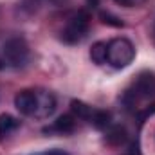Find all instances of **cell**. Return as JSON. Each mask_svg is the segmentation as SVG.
<instances>
[{
    "instance_id": "cell-1",
    "label": "cell",
    "mask_w": 155,
    "mask_h": 155,
    "mask_svg": "<svg viewBox=\"0 0 155 155\" xmlns=\"http://www.w3.org/2000/svg\"><path fill=\"white\" fill-rule=\"evenodd\" d=\"M123 108L134 116L139 124L155 114V74L143 71L130 81V85L121 94Z\"/></svg>"
},
{
    "instance_id": "cell-2",
    "label": "cell",
    "mask_w": 155,
    "mask_h": 155,
    "mask_svg": "<svg viewBox=\"0 0 155 155\" xmlns=\"http://www.w3.org/2000/svg\"><path fill=\"white\" fill-rule=\"evenodd\" d=\"M15 107L16 110L25 117L43 121L54 114L56 110V96L41 87L24 88L15 96Z\"/></svg>"
},
{
    "instance_id": "cell-3",
    "label": "cell",
    "mask_w": 155,
    "mask_h": 155,
    "mask_svg": "<svg viewBox=\"0 0 155 155\" xmlns=\"http://www.w3.org/2000/svg\"><path fill=\"white\" fill-rule=\"evenodd\" d=\"M88 31H90V15L85 9H78L65 16V22L61 24L58 36L63 43L74 45L87 38Z\"/></svg>"
},
{
    "instance_id": "cell-4",
    "label": "cell",
    "mask_w": 155,
    "mask_h": 155,
    "mask_svg": "<svg viewBox=\"0 0 155 155\" xmlns=\"http://www.w3.org/2000/svg\"><path fill=\"white\" fill-rule=\"evenodd\" d=\"M135 58V47L128 38L117 36L107 41V65L114 69L128 67Z\"/></svg>"
},
{
    "instance_id": "cell-5",
    "label": "cell",
    "mask_w": 155,
    "mask_h": 155,
    "mask_svg": "<svg viewBox=\"0 0 155 155\" xmlns=\"http://www.w3.org/2000/svg\"><path fill=\"white\" fill-rule=\"evenodd\" d=\"M71 112L79 119V121H85L88 124H92L96 130H107L110 124H112V116L110 112L107 110H101V108H94L83 101H78L74 99L71 103Z\"/></svg>"
},
{
    "instance_id": "cell-6",
    "label": "cell",
    "mask_w": 155,
    "mask_h": 155,
    "mask_svg": "<svg viewBox=\"0 0 155 155\" xmlns=\"http://www.w3.org/2000/svg\"><path fill=\"white\" fill-rule=\"evenodd\" d=\"M2 58H4L7 67H15V69L25 67L29 63V60H31V49H29L25 38H22V36L9 38L4 43Z\"/></svg>"
},
{
    "instance_id": "cell-7",
    "label": "cell",
    "mask_w": 155,
    "mask_h": 155,
    "mask_svg": "<svg viewBox=\"0 0 155 155\" xmlns=\"http://www.w3.org/2000/svg\"><path fill=\"white\" fill-rule=\"evenodd\" d=\"M78 119L72 112L71 114H63V116H60L52 124H49V126H45L43 128V134H49V135H52V134H56V135H71V134H74L78 128Z\"/></svg>"
},
{
    "instance_id": "cell-8",
    "label": "cell",
    "mask_w": 155,
    "mask_h": 155,
    "mask_svg": "<svg viewBox=\"0 0 155 155\" xmlns=\"http://www.w3.org/2000/svg\"><path fill=\"white\" fill-rule=\"evenodd\" d=\"M105 141L112 148H126V144L130 143V135H128V132H126L124 126H121V124H110L105 130Z\"/></svg>"
},
{
    "instance_id": "cell-9",
    "label": "cell",
    "mask_w": 155,
    "mask_h": 155,
    "mask_svg": "<svg viewBox=\"0 0 155 155\" xmlns=\"http://www.w3.org/2000/svg\"><path fill=\"white\" fill-rule=\"evenodd\" d=\"M20 128V121L9 114H0V143Z\"/></svg>"
},
{
    "instance_id": "cell-10",
    "label": "cell",
    "mask_w": 155,
    "mask_h": 155,
    "mask_svg": "<svg viewBox=\"0 0 155 155\" xmlns=\"http://www.w3.org/2000/svg\"><path fill=\"white\" fill-rule=\"evenodd\" d=\"M90 58L96 65H107V41H96L90 49Z\"/></svg>"
},
{
    "instance_id": "cell-11",
    "label": "cell",
    "mask_w": 155,
    "mask_h": 155,
    "mask_svg": "<svg viewBox=\"0 0 155 155\" xmlns=\"http://www.w3.org/2000/svg\"><path fill=\"white\" fill-rule=\"evenodd\" d=\"M101 20L105 22V24H108V25H114V27H123V22H121V18H117L114 15H110V13H105V11H101Z\"/></svg>"
},
{
    "instance_id": "cell-12",
    "label": "cell",
    "mask_w": 155,
    "mask_h": 155,
    "mask_svg": "<svg viewBox=\"0 0 155 155\" xmlns=\"http://www.w3.org/2000/svg\"><path fill=\"white\" fill-rule=\"evenodd\" d=\"M114 2L119 4V5H123V7H141L148 0H114Z\"/></svg>"
},
{
    "instance_id": "cell-13",
    "label": "cell",
    "mask_w": 155,
    "mask_h": 155,
    "mask_svg": "<svg viewBox=\"0 0 155 155\" xmlns=\"http://www.w3.org/2000/svg\"><path fill=\"white\" fill-rule=\"evenodd\" d=\"M31 155H69V153L63 152V150L54 148V150H45V152H38V153H31Z\"/></svg>"
},
{
    "instance_id": "cell-14",
    "label": "cell",
    "mask_w": 155,
    "mask_h": 155,
    "mask_svg": "<svg viewBox=\"0 0 155 155\" xmlns=\"http://www.w3.org/2000/svg\"><path fill=\"white\" fill-rule=\"evenodd\" d=\"M4 67H7V65H5V61H4V58H2V56H0V71H2V69H4Z\"/></svg>"
}]
</instances>
